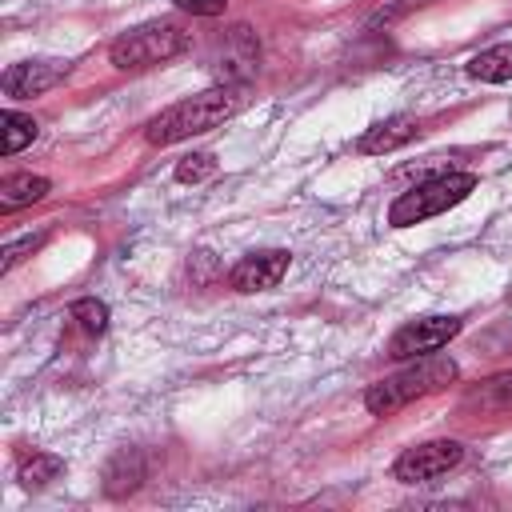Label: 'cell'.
I'll return each mask as SVG.
<instances>
[{"instance_id": "ffe728a7", "label": "cell", "mask_w": 512, "mask_h": 512, "mask_svg": "<svg viewBox=\"0 0 512 512\" xmlns=\"http://www.w3.org/2000/svg\"><path fill=\"white\" fill-rule=\"evenodd\" d=\"M172 4L192 12V16H220L228 8V0H172Z\"/></svg>"}, {"instance_id": "52a82bcc", "label": "cell", "mask_w": 512, "mask_h": 512, "mask_svg": "<svg viewBox=\"0 0 512 512\" xmlns=\"http://www.w3.org/2000/svg\"><path fill=\"white\" fill-rule=\"evenodd\" d=\"M64 76H68L64 60H24V64H8V72L0 76V88L8 100H28L56 88Z\"/></svg>"}, {"instance_id": "3957f363", "label": "cell", "mask_w": 512, "mask_h": 512, "mask_svg": "<svg viewBox=\"0 0 512 512\" xmlns=\"http://www.w3.org/2000/svg\"><path fill=\"white\" fill-rule=\"evenodd\" d=\"M476 188V176L472 172H444V176H432L408 192H400L388 208V224L392 228H408V224H420L428 216H440L448 208H456L468 192Z\"/></svg>"}, {"instance_id": "ba28073f", "label": "cell", "mask_w": 512, "mask_h": 512, "mask_svg": "<svg viewBox=\"0 0 512 512\" xmlns=\"http://www.w3.org/2000/svg\"><path fill=\"white\" fill-rule=\"evenodd\" d=\"M288 252L284 248H268V252H252L244 260H236V268L228 272V284L236 292H264V288H276L288 272Z\"/></svg>"}, {"instance_id": "ac0fdd59", "label": "cell", "mask_w": 512, "mask_h": 512, "mask_svg": "<svg viewBox=\"0 0 512 512\" xmlns=\"http://www.w3.org/2000/svg\"><path fill=\"white\" fill-rule=\"evenodd\" d=\"M216 172V160L208 156V152H192V156H184L180 164H176V180L180 184H200V180H208Z\"/></svg>"}, {"instance_id": "9a60e30c", "label": "cell", "mask_w": 512, "mask_h": 512, "mask_svg": "<svg viewBox=\"0 0 512 512\" xmlns=\"http://www.w3.org/2000/svg\"><path fill=\"white\" fill-rule=\"evenodd\" d=\"M60 472H64V460H60V456L32 452V456L20 464V484H24V488H44V484L56 480Z\"/></svg>"}, {"instance_id": "5bb4252c", "label": "cell", "mask_w": 512, "mask_h": 512, "mask_svg": "<svg viewBox=\"0 0 512 512\" xmlns=\"http://www.w3.org/2000/svg\"><path fill=\"white\" fill-rule=\"evenodd\" d=\"M36 132H40V124H36L32 116L12 112V108L0 112V152H4V156H12V152H20L24 144H32Z\"/></svg>"}, {"instance_id": "4fadbf2b", "label": "cell", "mask_w": 512, "mask_h": 512, "mask_svg": "<svg viewBox=\"0 0 512 512\" xmlns=\"http://www.w3.org/2000/svg\"><path fill=\"white\" fill-rule=\"evenodd\" d=\"M468 76L480 84H504L512 80V44H492L480 56L468 60Z\"/></svg>"}, {"instance_id": "30bf717a", "label": "cell", "mask_w": 512, "mask_h": 512, "mask_svg": "<svg viewBox=\"0 0 512 512\" xmlns=\"http://www.w3.org/2000/svg\"><path fill=\"white\" fill-rule=\"evenodd\" d=\"M416 132H420V120H416V116H388V120L372 124V128L356 140V152H364V156H384V152L408 144Z\"/></svg>"}, {"instance_id": "277c9868", "label": "cell", "mask_w": 512, "mask_h": 512, "mask_svg": "<svg viewBox=\"0 0 512 512\" xmlns=\"http://www.w3.org/2000/svg\"><path fill=\"white\" fill-rule=\"evenodd\" d=\"M184 44H188V36L180 32V24L152 20V24H140V28H128L124 36H116L108 48V60L120 72H140V68L172 60L176 52H184Z\"/></svg>"}, {"instance_id": "e0dca14e", "label": "cell", "mask_w": 512, "mask_h": 512, "mask_svg": "<svg viewBox=\"0 0 512 512\" xmlns=\"http://www.w3.org/2000/svg\"><path fill=\"white\" fill-rule=\"evenodd\" d=\"M72 316H76V320H80V328H84V332H92V336H100V332L108 328V308H104L100 300H92V296L76 300V304H72Z\"/></svg>"}, {"instance_id": "44dd1931", "label": "cell", "mask_w": 512, "mask_h": 512, "mask_svg": "<svg viewBox=\"0 0 512 512\" xmlns=\"http://www.w3.org/2000/svg\"><path fill=\"white\" fill-rule=\"evenodd\" d=\"M412 4H428V0H400V8H412Z\"/></svg>"}, {"instance_id": "7a4b0ae2", "label": "cell", "mask_w": 512, "mask_h": 512, "mask_svg": "<svg viewBox=\"0 0 512 512\" xmlns=\"http://www.w3.org/2000/svg\"><path fill=\"white\" fill-rule=\"evenodd\" d=\"M456 376H460V368H456L452 356L424 352V356H416L408 368H400L396 376L376 380V384L364 392V408H368L372 416H392L396 408H404V404H412V400H420V396H432V392L448 388Z\"/></svg>"}, {"instance_id": "5b68a950", "label": "cell", "mask_w": 512, "mask_h": 512, "mask_svg": "<svg viewBox=\"0 0 512 512\" xmlns=\"http://www.w3.org/2000/svg\"><path fill=\"white\" fill-rule=\"evenodd\" d=\"M460 460H464V448L456 440H428V444L400 452L392 464V476L400 484H428V480L444 476L448 468H456Z\"/></svg>"}, {"instance_id": "8fae6325", "label": "cell", "mask_w": 512, "mask_h": 512, "mask_svg": "<svg viewBox=\"0 0 512 512\" xmlns=\"http://www.w3.org/2000/svg\"><path fill=\"white\" fill-rule=\"evenodd\" d=\"M144 484V456L136 448H124L112 456V464L104 468V492L108 496H128Z\"/></svg>"}, {"instance_id": "9c48e42d", "label": "cell", "mask_w": 512, "mask_h": 512, "mask_svg": "<svg viewBox=\"0 0 512 512\" xmlns=\"http://www.w3.org/2000/svg\"><path fill=\"white\" fill-rule=\"evenodd\" d=\"M256 56H260V48H256L252 32L248 28H228L224 32V52H216L212 64H216V72H220L224 84H240L256 68Z\"/></svg>"}, {"instance_id": "6da1fadb", "label": "cell", "mask_w": 512, "mask_h": 512, "mask_svg": "<svg viewBox=\"0 0 512 512\" xmlns=\"http://www.w3.org/2000/svg\"><path fill=\"white\" fill-rule=\"evenodd\" d=\"M244 104V88L240 84H216L208 92H196L172 108H164L148 128H144V140L156 144V148H168V144H180L188 136H200L216 124H224L228 116H236Z\"/></svg>"}, {"instance_id": "7c38bea8", "label": "cell", "mask_w": 512, "mask_h": 512, "mask_svg": "<svg viewBox=\"0 0 512 512\" xmlns=\"http://www.w3.org/2000/svg\"><path fill=\"white\" fill-rule=\"evenodd\" d=\"M48 180L44 176H32V172H20V176H4L0 180V208L4 212H16V208H24V204H36V200H44L48 196Z\"/></svg>"}, {"instance_id": "8992f818", "label": "cell", "mask_w": 512, "mask_h": 512, "mask_svg": "<svg viewBox=\"0 0 512 512\" xmlns=\"http://www.w3.org/2000/svg\"><path fill=\"white\" fill-rule=\"evenodd\" d=\"M460 328H464L460 316H424V320H412V324H404V328L388 340V356H392V360H416V356H424V352L444 348Z\"/></svg>"}, {"instance_id": "2e32d148", "label": "cell", "mask_w": 512, "mask_h": 512, "mask_svg": "<svg viewBox=\"0 0 512 512\" xmlns=\"http://www.w3.org/2000/svg\"><path fill=\"white\" fill-rule=\"evenodd\" d=\"M468 404H480V408H512V376H496L488 384H480V392H468Z\"/></svg>"}, {"instance_id": "d6986e66", "label": "cell", "mask_w": 512, "mask_h": 512, "mask_svg": "<svg viewBox=\"0 0 512 512\" xmlns=\"http://www.w3.org/2000/svg\"><path fill=\"white\" fill-rule=\"evenodd\" d=\"M44 244V236H24V240H12L8 248H4V260H0V272H8L16 260H24L28 252H36Z\"/></svg>"}]
</instances>
